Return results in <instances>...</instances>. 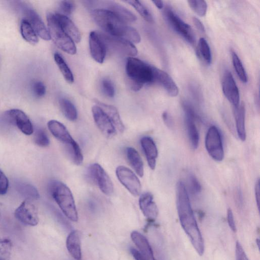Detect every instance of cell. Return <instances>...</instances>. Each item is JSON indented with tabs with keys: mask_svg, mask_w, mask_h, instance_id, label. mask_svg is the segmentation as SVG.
<instances>
[{
	"mask_svg": "<svg viewBox=\"0 0 260 260\" xmlns=\"http://www.w3.org/2000/svg\"><path fill=\"white\" fill-rule=\"evenodd\" d=\"M176 205L181 225L199 255L205 250L204 240L192 209L189 197L184 183L178 182L176 185Z\"/></svg>",
	"mask_w": 260,
	"mask_h": 260,
	"instance_id": "obj_1",
	"label": "cell"
},
{
	"mask_svg": "<svg viewBox=\"0 0 260 260\" xmlns=\"http://www.w3.org/2000/svg\"><path fill=\"white\" fill-rule=\"evenodd\" d=\"M92 16L95 22L106 34L125 39L133 43L141 41L138 31L127 25L112 12L104 9H96L92 12Z\"/></svg>",
	"mask_w": 260,
	"mask_h": 260,
	"instance_id": "obj_2",
	"label": "cell"
},
{
	"mask_svg": "<svg viewBox=\"0 0 260 260\" xmlns=\"http://www.w3.org/2000/svg\"><path fill=\"white\" fill-rule=\"evenodd\" d=\"M154 67L135 57H128L126 64V72L130 85L134 91L141 89L143 85L154 83Z\"/></svg>",
	"mask_w": 260,
	"mask_h": 260,
	"instance_id": "obj_3",
	"label": "cell"
},
{
	"mask_svg": "<svg viewBox=\"0 0 260 260\" xmlns=\"http://www.w3.org/2000/svg\"><path fill=\"white\" fill-rule=\"evenodd\" d=\"M49 190L64 215L70 220L76 222L78 213L70 188L60 181L53 180L49 183Z\"/></svg>",
	"mask_w": 260,
	"mask_h": 260,
	"instance_id": "obj_4",
	"label": "cell"
},
{
	"mask_svg": "<svg viewBox=\"0 0 260 260\" xmlns=\"http://www.w3.org/2000/svg\"><path fill=\"white\" fill-rule=\"evenodd\" d=\"M47 20L50 38L55 45L69 54H76L77 49L74 42L62 29L54 14H48Z\"/></svg>",
	"mask_w": 260,
	"mask_h": 260,
	"instance_id": "obj_5",
	"label": "cell"
},
{
	"mask_svg": "<svg viewBox=\"0 0 260 260\" xmlns=\"http://www.w3.org/2000/svg\"><path fill=\"white\" fill-rule=\"evenodd\" d=\"M107 49L117 54L129 57H134L138 53V50L133 43L120 37L111 36L103 32H98Z\"/></svg>",
	"mask_w": 260,
	"mask_h": 260,
	"instance_id": "obj_6",
	"label": "cell"
},
{
	"mask_svg": "<svg viewBox=\"0 0 260 260\" xmlns=\"http://www.w3.org/2000/svg\"><path fill=\"white\" fill-rule=\"evenodd\" d=\"M205 146L209 155L215 160L222 161L224 151L220 133L217 127L211 126L205 138Z\"/></svg>",
	"mask_w": 260,
	"mask_h": 260,
	"instance_id": "obj_7",
	"label": "cell"
},
{
	"mask_svg": "<svg viewBox=\"0 0 260 260\" xmlns=\"http://www.w3.org/2000/svg\"><path fill=\"white\" fill-rule=\"evenodd\" d=\"M88 174L103 193L110 196L113 193V182L100 165L95 163L90 165L88 168Z\"/></svg>",
	"mask_w": 260,
	"mask_h": 260,
	"instance_id": "obj_8",
	"label": "cell"
},
{
	"mask_svg": "<svg viewBox=\"0 0 260 260\" xmlns=\"http://www.w3.org/2000/svg\"><path fill=\"white\" fill-rule=\"evenodd\" d=\"M165 17L173 29L181 35L190 44H193L195 37L191 27L183 21L170 8H167L165 11Z\"/></svg>",
	"mask_w": 260,
	"mask_h": 260,
	"instance_id": "obj_9",
	"label": "cell"
},
{
	"mask_svg": "<svg viewBox=\"0 0 260 260\" xmlns=\"http://www.w3.org/2000/svg\"><path fill=\"white\" fill-rule=\"evenodd\" d=\"M116 174L120 183L132 195L135 197L140 195L142 189L141 182L131 170L119 166L116 168Z\"/></svg>",
	"mask_w": 260,
	"mask_h": 260,
	"instance_id": "obj_10",
	"label": "cell"
},
{
	"mask_svg": "<svg viewBox=\"0 0 260 260\" xmlns=\"http://www.w3.org/2000/svg\"><path fill=\"white\" fill-rule=\"evenodd\" d=\"M14 215L21 223L30 226H36L39 222L37 209L29 200H25L15 210Z\"/></svg>",
	"mask_w": 260,
	"mask_h": 260,
	"instance_id": "obj_11",
	"label": "cell"
},
{
	"mask_svg": "<svg viewBox=\"0 0 260 260\" xmlns=\"http://www.w3.org/2000/svg\"><path fill=\"white\" fill-rule=\"evenodd\" d=\"M183 107L188 137L192 148L194 149L197 148L199 142V135L195 123V113L193 108L187 103H184Z\"/></svg>",
	"mask_w": 260,
	"mask_h": 260,
	"instance_id": "obj_12",
	"label": "cell"
},
{
	"mask_svg": "<svg viewBox=\"0 0 260 260\" xmlns=\"http://www.w3.org/2000/svg\"><path fill=\"white\" fill-rule=\"evenodd\" d=\"M92 113L94 122L103 134L107 138L113 137L116 130L104 111L96 105L92 107Z\"/></svg>",
	"mask_w": 260,
	"mask_h": 260,
	"instance_id": "obj_13",
	"label": "cell"
},
{
	"mask_svg": "<svg viewBox=\"0 0 260 260\" xmlns=\"http://www.w3.org/2000/svg\"><path fill=\"white\" fill-rule=\"evenodd\" d=\"M222 89L228 101L237 107L239 105V92L237 84L231 73L226 71L222 77Z\"/></svg>",
	"mask_w": 260,
	"mask_h": 260,
	"instance_id": "obj_14",
	"label": "cell"
},
{
	"mask_svg": "<svg viewBox=\"0 0 260 260\" xmlns=\"http://www.w3.org/2000/svg\"><path fill=\"white\" fill-rule=\"evenodd\" d=\"M23 13L37 36L45 40L51 39L48 29L38 14L32 9L24 7Z\"/></svg>",
	"mask_w": 260,
	"mask_h": 260,
	"instance_id": "obj_15",
	"label": "cell"
},
{
	"mask_svg": "<svg viewBox=\"0 0 260 260\" xmlns=\"http://www.w3.org/2000/svg\"><path fill=\"white\" fill-rule=\"evenodd\" d=\"M6 115L23 134L30 135L34 132L32 124L26 114L19 109H11L8 111Z\"/></svg>",
	"mask_w": 260,
	"mask_h": 260,
	"instance_id": "obj_16",
	"label": "cell"
},
{
	"mask_svg": "<svg viewBox=\"0 0 260 260\" xmlns=\"http://www.w3.org/2000/svg\"><path fill=\"white\" fill-rule=\"evenodd\" d=\"M154 82L160 85L169 96L175 97L178 95L179 89L172 77L166 72L155 67Z\"/></svg>",
	"mask_w": 260,
	"mask_h": 260,
	"instance_id": "obj_17",
	"label": "cell"
},
{
	"mask_svg": "<svg viewBox=\"0 0 260 260\" xmlns=\"http://www.w3.org/2000/svg\"><path fill=\"white\" fill-rule=\"evenodd\" d=\"M89 45L92 57L96 62L103 63L106 56V49L98 31L90 32Z\"/></svg>",
	"mask_w": 260,
	"mask_h": 260,
	"instance_id": "obj_18",
	"label": "cell"
},
{
	"mask_svg": "<svg viewBox=\"0 0 260 260\" xmlns=\"http://www.w3.org/2000/svg\"><path fill=\"white\" fill-rule=\"evenodd\" d=\"M47 125L51 134L63 144L64 147L70 145L76 142L66 126L61 122L55 120H51L48 122Z\"/></svg>",
	"mask_w": 260,
	"mask_h": 260,
	"instance_id": "obj_19",
	"label": "cell"
},
{
	"mask_svg": "<svg viewBox=\"0 0 260 260\" xmlns=\"http://www.w3.org/2000/svg\"><path fill=\"white\" fill-rule=\"evenodd\" d=\"M139 204L143 215L149 220H153L158 215V210L153 201V195L149 192L142 194L139 198Z\"/></svg>",
	"mask_w": 260,
	"mask_h": 260,
	"instance_id": "obj_20",
	"label": "cell"
},
{
	"mask_svg": "<svg viewBox=\"0 0 260 260\" xmlns=\"http://www.w3.org/2000/svg\"><path fill=\"white\" fill-rule=\"evenodd\" d=\"M95 2V1H94ZM97 4L102 5L109 10L114 13L124 22H133L137 20L136 16L129 10L113 1H95Z\"/></svg>",
	"mask_w": 260,
	"mask_h": 260,
	"instance_id": "obj_21",
	"label": "cell"
},
{
	"mask_svg": "<svg viewBox=\"0 0 260 260\" xmlns=\"http://www.w3.org/2000/svg\"><path fill=\"white\" fill-rule=\"evenodd\" d=\"M140 143L149 167L154 170L158 156V151L154 142L151 138L145 136L141 139Z\"/></svg>",
	"mask_w": 260,
	"mask_h": 260,
	"instance_id": "obj_22",
	"label": "cell"
},
{
	"mask_svg": "<svg viewBox=\"0 0 260 260\" xmlns=\"http://www.w3.org/2000/svg\"><path fill=\"white\" fill-rule=\"evenodd\" d=\"M131 237L133 242L138 248L139 251L148 260H156L149 241L143 234L134 231L131 233Z\"/></svg>",
	"mask_w": 260,
	"mask_h": 260,
	"instance_id": "obj_23",
	"label": "cell"
},
{
	"mask_svg": "<svg viewBox=\"0 0 260 260\" xmlns=\"http://www.w3.org/2000/svg\"><path fill=\"white\" fill-rule=\"evenodd\" d=\"M54 15L64 31L74 42H79L81 36L78 28L73 21L68 16L61 13H55Z\"/></svg>",
	"mask_w": 260,
	"mask_h": 260,
	"instance_id": "obj_24",
	"label": "cell"
},
{
	"mask_svg": "<svg viewBox=\"0 0 260 260\" xmlns=\"http://www.w3.org/2000/svg\"><path fill=\"white\" fill-rule=\"evenodd\" d=\"M67 248L70 255L76 260H81V234L78 230L72 231L66 240Z\"/></svg>",
	"mask_w": 260,
	"mask_h": 260,
	"instance_id": "obj_25",
	"label": "cell"
},
{
	"mask_svg": "<svg viewBox=\"0 0 260 260\" xmlns=\"http://www.w3.org/2000/svg\"><path fill=\"white\" fill-rule=\"evenodd\" d=\"M97 106L100 107L108 116L115 129L120 132H123L124 126L120 118L117 109L113 106L106 104L99 101H95Z\"/></svg>",
	"mask_w": 260,
	"mask_h": 260,
	"instance_id": "obj_26",
	"label": "cell"
},
{
	"mask_svg": "<svg viewBox=\"0 0 260 260\" xmlns=\"http://www.w3.org/2000/svg\"><path fill=\"white\" fill-rule=\"evenodd\" d=\"M234 115L237 135L239 139L244 141L246 139V134L245 125V108L243 103L235 107Z\"/></svg>",
	"mask_w": 260,
	"mask_h": 260,
	"instance_id": "obj_27",
	"label": "cell"
},
{
	"mask_svg": "<svg viewBox=\"0 0 260 260\" xmlns=\"http://www.w3.org/2000/svg\"><path fill=\"white\" fill-rule=\"evenodd\" d=\"M126 157L130 165L136 173L140 177L144 175V166L138 152L133 147L126 149Z\"/></svg>",
	"mask_w": 260,
	"mask_h": 260,
	"instance_id": "obj_28",
	"label": "cell"
},
{
	"mask_svg": "<svg viewBox=\"0 0 260 260\" xmlns=\"http://www.w3.org/2000/svg\"><path fill=\"white\" fill-rule=\"evenodd\" d=\"M20 32L23 38L30 44L35 45L38 43V36L30 24L25 19L21 22Z\"/></svg>",
	"mask_w": 260,
	"mask_h": 260,
	"instance_id": "obj_29",
	"label": "cell"
},
{
	"mask_svg": "<svg viewBox=\"0 0 260 260\" xmlns=\"http://www.w3.org/2000/svg\"><path fill=\"white\" fill-rule=\"evenodd\" d=\"M54 59L65 80L68 83H72L74 82V76L64 59L57 53L54 54Z\"/></svg>",
	"mask_w": 260,
	"mask_h": 260,
	"instance_id": "obj_30",
	"label": "cell"
},
{
	"mask_svg": "<svg viewBox=\"0 0 260 260\" xmlns=\"http://www.w3.org/2000/svg\"><path fill=\"white\" fill-rule=\"evenodd\" d=\"M65 151L70 159L76 165H80L83 160L81 149L75 142L73 144L64 147Z\"/></svg>",
	"mask_w": 260,
	"mask_h": 260,
	"instance_id": "obj_31",
	"label": "cell"
},
{
	"mask_svg": "<svg viewBox=\"0 0 260 260\" xmlns=\"http://www.w3.org/2000/svg\"><path fill=\"white\" fill-rule=\"evenodd\" d=\"M59 105L65 117L70 121H75L77 118V111L73 104L66 99H61Z\"/></svg>",
	"mask_w": 260,
	"mask_h": 260,
	"instance_id": "obj_32",
	"label": "cell"
},
{
	"mask_svg": "<svg viewBox=\"0 0 260 260\" xmlns=\"http://www.w3.org/2000/svg\"><path fill=\"white\" fill-rule=\"evenodd\" d=\"M197 54L205 62L210 64L212 59L211 51L207 41L204 38H200L198 42Z\"/></svg>",
	"mask_w": 260,
	"mask_h": 260,
	"instance_id": "obj_33",
	"label": "cell"
},
{
	"mask_svg": "<svg viewBox=\"0 0 260 260\" xmlns=\"http://www.w3.org/2000/svg\"><path fill=\"white\" fill-rule=\"evenodd\" d=\"M231 55L233 66L239 78L243 83H246L247 82V74L240 59L234 51H231Z\"/></svg>",
	"mask_w": 260,
	"mask_h": 260,
	"instance_id": "obj_34",
	"label": "cell"
},
{
	"mask_svg": "<svg viewBox=\"0 0 260 260\" xmlns=\"http://www.w3.org/2000/svg\"><path fill=\"white\" fill-rule=\"evenodd\" d=\"M125 2L132 6L147 22L152 23L153 21L152 16L148 9L141 2L138 1H126Z\"/></svg>",
	"mask_w": 260,
	"mask_h": 260,
	"instance_id": "obj_35",
	"label": "cell"
},
{
	"mask_svg": "<svg viewBox=\"0 0 260 260\" xmlns=\"http://www.w3.org/2000/svg\"><path fill=\"white\" fill-rule=\"evenodd\" d=\"M190 8L199 16H204L207 12V4L204 0H190L187 1Z\"/></svg>",
	"mask_w": 260,
	"mask_h": 260,
	"instance_id": "obj_36",
	"label": "cell"
},
{
	"mask_svg": "<svg viewBox=\"0 0 260 260\" xmlns=\"http://www.w3.org/2000/svg\"><path fill=\"white\" fill-rule=\"evenodd\" d=\"M18 189L22 195L28 199H37L39 198L38 190L30 184L20 183L18 186Z\"/></svg>",
	"mask_w": 260,
	"mask_h": 260,
	"instance_id": "obj_37",
	"label": "cell"
},
{
	"mask_svg": "<svg viewBox=\"0 0 260 260\" xmlns=\"http://www.w3.org/2000/svg\"><path fill=\"white\" fill-rule=\"evenodd\" d=\"M12 248V243L10 239L0 240V260H9Z\"/></svg>",
	"mask_w": 260,
	"mask_h": 260,
	"instance_id": "obj_38",
	"label": "cell"
},
{
	"mask_svg": "<svg viewBox=\"0 0 260 260\" xmlns=\"http://www.w3.org/2000/svg\"><path fill=\"white\" fill-rule=\"evenodd\" d=\"M34 140L37 145L42 147L48 146L50 143L49 139L46 133L41 128L36 129Z\"/></svg>",
	"mask_w": 260,
	"mask_h": 260,
	"instance_id": "obj_39",
	"label": "cell"
},
{
	"mask_svg": "<svg viewBox=\"0 0 260 260\" xmlns=\"http://www.w3.org/2000/svg\"><path fill=\"white\" fill-rule=\"evenodd\" d=\"M188 182L191 192L194 194H198L201 191V185L198 179L192 174L188 175Z\"/></svg>",
	"mask_w": 260,
	"mask_h": 260,
	"instance_id": "obj_40",
	"label": "cell"
},
{
	"mask_svg": "<svg viewBox=\"0 0 260 260\" xmlns=\"http://www.w3.org/2000/svg\"><path fill=\"white\" fill-rule=\"evenodd\" d=\"M102 87L104 92L107 96L110 98L114 97L115 89L111 81L104 79L102 82Z\"/></svg>",
	"mask_w": 260,
	"mask_h": 260,
	"instance_id": "obj_41",
	"label": "cell"
},
{
	"mask_svg": "<svg viewBox=\"0 0 260 260\" xmlns=\"http://www.w3.org/2000/svg\"><path fill=\"white\" fill-rule=\"evenodd\" d=\"M59 8L63 15L67 16L70 15L74 9V3L70 1H61Z\"/></svg>",
	"mask_w": 260,
	"mask_h": 260,
	"instance_id": "obj_42",
	"label": "cell"
},
{
	"mask_svg": "<svg viewBox=\"0 0 260 260\" xmlns=\"http://www.w3.org/2000/svg\"><path fill=\"white\" fill-rule=\"evenodd\" d=\"M32 91L37 97L41 98L45 94L46 87L42 82L36 81L32 84Z\"/></svg>",
	"mask_w": 260,
	"mask_h": 260,
	"instance_id": "obj_43",
	"label": "cell"
},
{
	"mask_svg": "<svg viewBox=\"0 0 260 260\" xmlns=\"http://www.w3.org/2000/svg\"><path fill=\"white\" fill-rule=\"evenodd\" d=\"M9 188V180L0 168V195L5 194Z\"/></svg>",
	"mask_w": 260,
	"mask_h": 260,
	"instance_id": "obj_44",
	"label": "cell"
},
{
	"mask_svg": "<svg viewBox=\"0 0 260 260\" xmlns=\"http://www.w3.org/2000/svg\"><path fill=\"white\" fill-rule=\"evenodd\" d=\"M235 254L236 260H249L242 246L239 241L236 243Z\"/></svg>",
	"mask_w": 260,
	"mask_h": 260,
	"instance_id": "obj_45",
	"label": "cell"
},
{
	"mask_svg": "<svg viewBox=\"0 0 260 260\" xmlns=\"http://www.w3.org/2000/svg\"><path fill=\"white\" fill-rule=\"evenodd\" d=\"M227 221L230 229L234 232L236 231V226L232 210L228 209L227 211Z\"/></svg>",
	"mask_w": 260,
	"mask_h": 260,
	"instance_id": "obj_46",
	"label": "cell"
},
{
	"mask_svg": "<svg viewBox=\"0 0 260 260\" xmlns=\"http://www.w3.org/2000/svg\"><path fill=\"white\" fill-rule=\"evenodd\" d=\"M162 118L165 124L169 128L173 127L174 122L171 117L167 112H164L162 114Z\"/></svg>",
	"mask_w": 260,
	"mask_h": 260,
	"instance_id": "obj_47",
	"label": "cell"
},
{
	"mask_svg": "<svg viewBox=\"0 0 260 260\" xmlns=\"http://www.w3.org/2000/svg\"><path fill=\"white\" fill-rule=\"evenodd\" d=\"M130 252L135 260H148L138 250L131 247Z\"/></svg>",
	"mask_w": 260,
	"mask_h": 260,
	"instance_id": "obj_48",
	"label": "cell"
},
{
	"mask_svg": "<svg viewBox=\"0 0 260 260\" xmlns=\"http://www.w3.org/2000/svg\"><path fill=\"white\" fill-rule=\"evenodd\" d=\"M259 180L258 179L255 184L254 185V194L255 197V200L256 202V204L259 210Z\"/></svg>",
	"mask_w": 260,
	"mask_h": 260,
	"instance_id": "obj_49",
	"label": "cell"
},
{
	"mask_svg": "<svg viewBox=\"0 0 260 260\" xmlns=\"http://www.w3.org/2000/svg\"><path fill=\"white\" fill-rule=\"evenodd\" d=\"M192 21L196 28L201 32L205 33V29L202 22L197 18L193 17Z\"/></svg>",
	"mask_w": 260,
	"mask_h": 260,
	"instance_id": "obj_50",
	"label": "cell"
},
{
	"mask_svg": "<svg viewBox=\"0 0 260 260\" xmlns=\"http://www.w3.org/2000/svg\"><path fill=\"white\" fill-rule=\"evenodd\" d=\"M236 199L239 205H242L243 203V197L240 190H237L236 193Z\"/></svg>",
	"mask_w": 260,
	"mask_h": 260,
	"instance_id": "obj_51",
	"label": "cell"
},
{
	"mask_svg": "<svg viewBox=\"0 0 260 260\" xmlns=\"http://www.w3.org/2000/svg\"><path fill=\"white\" fill-rule=\"evenodd\" d=\"M152 3L157 8V9L161 10L163 8V2L161 1H152Z\"/></svg>",
	"mask_w": 260,
	"mask_h": 260,
	"instance_id": "obj_52",
	"label": "cell"
}]
</instances>
